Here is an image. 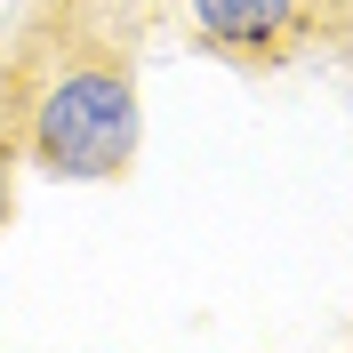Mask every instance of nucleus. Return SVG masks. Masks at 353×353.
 Here are the masks:
<instances>
[{
  "label": "nucleus",
  "instance_id": "f257e3e1",
  "mask_svg": "<svg viewBox=\"0 0 353 353\" xmlns=\"http://www.w3.org/2000/svg\"><path fill=\"white\" fill-rule=\"evenodd\" d=\"M72 41V32H65ZM145 145V97L112 41H72L24 88V153L65 185H105Z\"/></svg>",
  "mask_w": 353,
  "mask_h": 353
},
{
  "label": "nucleus",
  "instance_id": "f03ea898",
  "mask_svg": "<svg viewBox=\"0 0 353 353\" xmlns=\"http://www.w3.org/2000/svg\"><path fill=\"white\" fill-rule=\"evenodd\" d=\"M201 48H217L233 65H281L321 32L330 0H185Z\"/></svg>",
  "mask_w": 353,
  "mask_h": 353
},
{
  "label": "nucleus",
  "instance_id": "7ed1b4c3",
  "mask_svg": "<svg viewBox=\"0 0 353 353\" xmlns=\"http://www.w3.org/2000/svg\"><path fill=\"white\" fill-rule=\"evenodd\" d=\"M17 217V145L0 137V225Z\"/></svg>",
  "mask_w": 353,
  "mask_h": 353
}]
</instances>
